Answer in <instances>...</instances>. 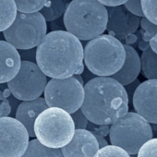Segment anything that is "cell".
<instances>
[{"label": "cell", "mask_w": 157, "mask_h": 157, "mask_svg": "<svg viewBox=\"0 0 157 157\" xmlns=\"http://www.w3.org/2000/svg\"><path fill=\"white\" fill-rule=\"evenodd\" d=\"M36 64L51 78L82 75L84 70L82 42L67 31L46 33L36 47Z\"/></svg>", "instance_id": "obj_1"}, {"label": "cell", "mask_w": 157, "mask_h": 157, "mask_svg": "<svg viewBox=\"0 0 157 157\" xmlns=\"http://www.w3.org/2000/svg\"><path fill=\"white\" fill-rule=\"evenodd\" d=\"M82 111L89 121L111 125L128 112V97L123 85L112 77H95L84 86Z\"/></svg>", "instance_id": "obj_2"}, {"label": "cell", "mask_w": 157, "mask_h": 157, "mask_svg": "<svg viewBox=\"0 0 157 157\" xmlns=\"http://www.w3.org/2000/svg\"><path fill=\"white\" fill-rule=\"evenodd\" d=\"M106 23V7L98 0H72L64 13L67 32L80 41H90L103 34Z\"/></svg>", "instance_id": "obj_3"}, {"label": "cell", "mask_w": 157, "mask_h": 157, "mask_svg": "<svg viewBox=\"0 0 157 157\" xmlns=\"http://www.w3.org/2000/svg\"><path fill=\"white\" fill-rule=\"evenodd\" d=\"M124 44L113 35L101 34L90 40L83 48V62L97 77H111L124 64Z\"/></svg>", "instance_id": "obj_4"}, {"label": "cell", "mask_w": 157, "mask_h": 157, "mask_svg": "<svg viewBox=\"0 0 157 157\" xmlns=\"http://www.w3.org/2000/svg\"><path fill=\"white\" fill-rule=\"evenodd\" d=\"M33 130L43 145L61 149L71 140L75 126L69 113L58 107H47L35 119Z\"/></svg>", "instance_id": "obj_5"}, {"label": "cell", "mask_w": 157, "mask_h": 157, "mask_svg": "<svg viewBox=\"0 0 157 157\" xmlns=\"http://www.w3.org/2000/svg\"><path fill=\"white\" fill-rule=\"evenodd\" d=\"M109 139L112 145L137 155L141 145L153 138L151 124L136 112H127L110 126Z\"/></svg>", "instance_id": "obj_6"}, {"label": "cell", "mask_w": 157, "mask_h": 157, "mask_svg": "<svg viewBox=\"0 0 157 157\" xmlns=\"http://www.w3.org/2000/svg\"><path fill=\"white\" fill-rule=\"evenodd\" d=\"M47 33L46 21L38 12H17L13 23L3 32L5 41L18 50L37 47Z\"/></svg>", "instance_id": "obj_7"}, {"label": "cell", "mask_w": 157, "mask_h": 157, "mask_svg": "<svg viewBox=\"0 0 157 157\" xmlns=\"http://www.w3.org/2000/svg\"><path fill=\"white\" fill-rule=\"evenodd\" d=\"M48 107H58L69 114L80 109L84 99L83 85L75 78H51L44 91Z\"/></svg>", "instance_id": "obj_8"}, {"label": "cell", "mask_w": 157, "mask_h": 157, "mask_svg": "<svg viewBox=\"0 0 157 157\" xmlns=\"http://www.w3.org/2000/svg\"><path fill=\"white\" fill-rule=\"evenodd\" d=\"M47 84V76L35 62L21 60L16 76L7 82L14 98L29 101L40 97Z\"/></svg>", "instance_id": "obj_9"}, {"label": "cell", "mask_w": 157, "mask_h": 157, "mask_svg": "<svg viewBox=\"0 0 157 157\" xmlns=\"http://www.w3.org/2000/svg\"><path fill=\"white\" fill-rule=\"evenodd\" d=\"M30 136L25 127L15 117H0V157H21Z\"/></svg>", "instance_id": "obj_10"}, {"label": "cell", "mask_w": 157, "mask_h": 157, "mask_svg": "<svg viewBox=\"0 0 157 157\" xmlns=\"http://www.w3.org/2000/svg\"><path fill=\"white\" fill-rule=\"evenodd\" d=\"M106 30L110 35L115 36L119 41H124L128 35L134 33L140 21V17L131 13L124 5L107 7Z\"/></svg>", "instance_id": "obj_11"}, {"label": "cell", "mask_w": 157, "mask_h": 157, "mask_svg": "<svg viewBox=\"0 0 157 157\" xmlns=\"http://www.w3.org/2000/svg\"><path fill=\"white\" fill-rule=\"evenodd\" d=\"M137 114L150 124H157V80L140 82L132 96Z\"/></svg>", "instance_id": "obj_12"}, {"label": "cell", "mask_w": 157, "mask_h": 157, "mask_svg": "<svg viewBox=\"0 0 157 157\" xmlns=\"http://www.w3.org/2000/svg\"><path fill=\"white\" fill-rule=\"evenodd\" d=\"M100 149L95 136L88 129H75L71 140L61 148L63 157H94Z\"/></svg>", "instance_id": "obj_13"}, {"label": "cell", "mask_w": 157, "mask_h": 157, "mask_svg": "<svg viewBox=\"0 0 157 157\" xmlns=\"http://www.w3.org/2000/svg\"><path fill=\"white\" fill-rule=\"evenodd\" d=\"M21 63L18 49L9 42L0 40V84L12 80L21 67Z\"/></svg>", "instance_id": "obj_14"}, {"label": "cell", "mask_w": 157, "mask_h": 157, "mask_svg": "<svg viewBox=\"0 0 157 157\" xmlns=\"http://www.w3.org/2000/svg\"><path fill=\"white\" fill-rule=\"evenodd\" d=\"M47 107L48 105L44 98L41 97H38L33 100L22 101L17 107L15 118L25 127L30 137H35L33 130L35 119Z\"/></svg>", "instance_id": "obj_15"}, {"label": "cell", "mask_w": 157, "mask_h": 157, "mask_svg": "<svg viewBox=\"0 0 157 157\" xmlns=\"http://www.w3.org/2000/svg\"><path fill=\"white\" fill-rule=\"evenodd\" d=\"M126 58L121 68L111 77L121 85L125 86L138 78L141 70L140 57L138 52L129 44H124Z\"/></svg>", "instance_id": "obj_16"}, {"label": "cell", "mask_w": 157, "mask_h": 157, "mask_svg": "<svg viewBox=\"0 0 157 157\" xmlns=\"http://www.w3.org/2000/svg\"><path fill=\"white\" fill-rule=\"evenodd\" d=\"M21 157H63L61 149L43 145L37 139L29 140L28 147Z\"/></svg>", "instance_id": "obj_17"}, {"label": "cell", "mask_w": 157, "mask_h": 157, "mask_svg": "<svg viewBox=\"0 0 157 157\" xmlns=\"http://www.w3.org/2000/svg\"><path fill=\"white\" fill-rule=\"evenodd\" d=\"M17 12L14 0H0V33L4 32L13 23Z\"/></svg>", "instance_id": "obj_18"}, {"label": "cell", "mask_w": 157, "mask_h": 157, "mask_svg": "<svg viewBox=\"0 0 157 157\" xmlns=\"http://www.w3.org/2000/svg\"><path fill=\"white\" fill-rule=\"evenodd\" d=\"M67 6L65 0H46L44 6L39 12L45 21H53L64 15Z\"/></svg>", "instance_id": "obj_19"}, {"label": "cell", "mask_w": 157, "mask_h": 157, "mask_svg": "<svg viewBox=\"0 0 157 157\" xmlns=\"http://www.w3.org/2000/svg\"><path fill=\"white\" fill-rule=\"evenodd\" d=\"M140 62L141 70L147 80H157V55L150 47L143 51Z\"/></svg>", "instance_id": "obj_20"}, {"label": "cell", "mask_w": 157, "mask_h": 157, "mask_svg": "<svg viewBox=\"0 0 157 157\" xmlns=\"http://www.w3.org/2000/svg\"><path fill=\"white\" fill-rule=\"evenodd\" d=\"M17 10L23 13L38 12L44 6L46 0H14Z\"/></svg>", "instance_id": "obj_21"}, {"label": "cell", "mask_w": 157, "mask_h": 157, "mask_svg": "<svg viewBox=\"0 0 157 157\" xmlns=\"http://www.w3.org/2000/svg\"><path fill=\"white\" fill-rule=\"evenodd\" d=\"M94 157H130V155L122 148L108 144L100 148Z\"/></svg>", "instance_id": "obj_22"}, {"label": "cell", "mask_w": 157, "mask_h": 157, "mask_svg": "<svg viewBox=\"0 0 157 157\" xmlns=\"http://www.w3.org/2000/svg\"><path fill=\"white\" fill-rule=\"evenodd\" d=\"M143 16L157 25V0H140Z\"/></svg>", "instance_id": "obj_23"}, {"label": "cell", "mask_w": 157, "mask_h": 157, "mask_svg": "<svg viewBox=\"0 0 157 157\" xmlns=\"http://www.w3.org/2000/svg\"><path fill=\"white\" fill-rule=\"evenodd\" d=\"M137 157H157V137L144 142L140 148Z\"/></svg>", "instance_id": "obj_24"}, {"label": "cell", "mask_w": 157, "mask_h": 157, "mask_svg": "<svg viewBox=\"0 0 157 157\" xmlns=\"http://www.w3.org/2000/svg\"><path fill=\"white\" fill-rule=\"evenodd\" d=\"M140 25L141 26L142 30L145 31V33H142V38L145 42H149L151 38H152L157 33V25L150 21L145 17L140 18Z\"/></svg>", "instance_id": "obj_25"}, {"label": "cell", "mask_w": 157, "mask_h": 157, "mask_svg": "<svg viewBox=\"0 0 157 157\" xmlns=\"http://www.w3.org/2000/svg\"><path fill=\"white\" fill-rule=\"evenodd\" d=\"M70 116L73 119L75 129H86L89 120L86 117V116L83 114V112L82 111L81 108L76 110L72 114H70Z\"/></svg>", "instance_id": "obj_26"}, {"label": "cell", "mask_w": 157, "mask_h": 157, "mask_svg": "<svg viewBox=\"0 0 157 157\" xmlns=\"http://www.w3.org/2000/svg\"><path fill=\"white\" fill-rule=\"evenodd\" d=\"M86 129H88L94 135H99V136L105 137L109 134L110 125H100V124H95V123L89 121L87 124Z\"/></svg>", "instance_id": "obj_27"}, {"label": "cell", "mask_w": 157, "mask_h": 157, "mask_svg": "<svg viewBox=\"0 0 157 157\" xmlns=\"http://www.w3.org/2000/svg\"><path fill=\"white\" fill-rule=\"evenodd\" d=\"M125 8L129 10L131 13L139 16V17H144L143 12L141 10V4L140 0H128V1L124 4Z\"/></svg>", "instance_id": "obj_28"}, {"label": "cell", "mask_w": 157, "mask_h": 157, "mask_svg": "<svg viewBox=\"0 0 157 157\" xmlns=\"http://www.w3.org/2000/svg\"><path fill=\"white\" fill-rule=\"evenodd\" d=\"M21 59L24 61H31L36 63V47L31 49H23L18 50Z\"/></svg>", "instance_id": "obj_29"}, {"label": "cell", "mask_w": 157, "mask_h": 157, "mask_svg": "<svg viewBox=\"0 0 157 157\" xmlns=\"http://www.w3.org/2000/svg\"><path fill=\"white\" fill-rule=\"evenodd\" d=\"M12 111L10 103L8 98H4L2 102L0 103V117H9Z\"/></svg>", "instance_id": "obj_30"}, {"label": "cell", "mask_w": 157, "mask_h": 157, "mask_svg": "<svg viewBox=\"0 0 157 157\" xmlns=\"http://www.w3.org/2000/svg\"><path fill=\"white\" fill-rule=\"evenodd\" d=\"M140 83V82L138 80V78H136L135 81H133L132 82L127 84L124 86L126 92H127V94H128V100H132V96H133V94L136 90V88L139 86V84Z\"/></svg>", "instance_id": "obj_31"}, {"label": "cell", "mask_w": 157, "mask_h": 157, "mask_svg": "<svg viewBox=\"0 0 157 157\" xmlns=\"http://www.w3.org/2000/svg\"><path fill=\"white\" fill-rule=\"evenodd\" d=\"M98 1L105 7H116L124 5L128 0H98Z\"/></svg>", "instance_id": "obj_32"}, {"label": "cell", "mask_w": 157, "mask_h": 157, "mask_svg": "<svg viewBox=\"0 0 157 157\" xmlns=\"http://www.w3.org/2000/svg\"><path fill=\"white\" fill-rule=\"evenodd\" d=\"M94 136H95V138H96V140H97V141H98V144H99V147H100V148H103V147L108 145V142H107V140L105 139V137L99 136V135H94Z\"/></svg>", "instance_id": "obj_33"}, {"label": "cell", "mask_w": 157, "mask_h": 157, "mask_svg": "<svg viewBox=\"0 0 157 157\" xmlns=\"http://www.w3.org/2000/svg\"><path fill=\"white\" fill-rule=\"evenodd\" d=\"M149 47L151 48V50L152 52H154L157 55V42L154 38V36L152 38H151V40L149 41Z\"/></svg>", "instance_id": "obj_34"}, {"label": "cell", "mask_w": 157, "mask_h": 157, "mask_svg": "<svg viewBox=\"0 0 157 157\" xmlns=\"http://www.w3.org/2000/svg\"><path fill=\"white\" fill-rule=\"evenodd\" d=\"M72 77H73V78H75L78 82H81V83H82V84L84 86V81H83L82 75H81V74H74Z\"/></svg>", "instance_id": "obj_35"}, {"label": "cell", "mask_w": 157, "mask_h": 157, "mask_svg": "<svg viewBox=\"0 0 157 157\" xmlns=\"http://www.w3.org/2000/svg\"><path fill=\"white\" fill-rule=\"evenodd\" d=\"M139 46H140V50L145 51L146 49L149 48V43L147 44L145 41H142V42H140V43L139 44Z\"/></svg>", "instance_id": "obj_36"}, {"label": "cell", "mask_w": 157, "mask_h": 157, "mask_svg": "<svg viewBox=\"0 0 157 157\" xmlns=\"http://www.w3.org/2000/svg\"><path fill=\"white\" fill-rule=\"evenodd\" d=\"M151 128L153 136L157 137V124H151Z\"/></svg>", "instance_id": "obj_37"}, {"label": "cell", "mask_w": 157, "mask_h": 157, "mask_svg": "<svg viewBox=\"0 0 157 157\" xmlns=\"http://www.w3.org/2000/svg\"><path fill=\"white\" fill-rule=\"evenodd\" d=\"M2 94H3L4 98H9V97L11 95V93H10V89H9V88H7L6 90H4V92H3Z\"/></svg>", "instance_id": "obj_38"}, {"label": "cell", "mask_w": 157, "mask_h": 157, "mask_svg": "<svg viewBox=\"0 0 157 157\" xmlns=\"http://www.w3.org/2000/svg\"><path fill=\"white\" fill-rule=\"evenodd\" d=\"M4 99V96H3V94H2V92L0 91V103L2 102V100Z\"/></svg>", "instance_id": "obj_39"}, {"label": "cell", "mask_w": 157, "mask_h": 157, "mask_svg": "<svg viewBox=\"0 0 157 157\" xmlns=\"http://www.w3.org/2000/svg\"><path fill=\"white\" fill-rule=\"evenodd\" d=\"M154 38H155V40H156V42H157V33L154 35Z\"/></svg>", "instance_id": "obj_40"}]
</instances>
